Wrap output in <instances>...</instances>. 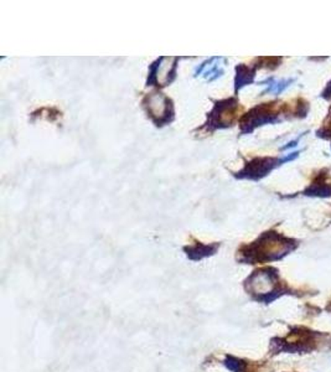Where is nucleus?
I'll list each match as a JSON object with an SVG mask.
<instances>
[{"mask_svg":"<svg viewBox=\"0 0 331 372\" xmlns=\"http://www.w3.org/2000/svg\"><path fill=\"white\" fill-rule=\"evenodd\" d=\"M296 242L277 232H266L258 241L248 247L247 256L250 261H273L285 256L288 252L294 250Z\"/></svg>","mask_w":331,"mask_h":372,"instance_id":"nucleus-1","label":"nucleus"},{"mask_svg":"<svg viewBox=\"0 0 331 372\" xmlns=\"http://www.w3.org/2000/svg\"><path fill=\"white\" fill-rule=\"evenodd\" d=\"M239 75H237V88L244 86V83H250L255 77V71L251 70L250 67L241 66L237 69Z\"/></svg>","mask_w":331,"mask_h":372,"instance_id":"nucleus-5","label":"nucleus"},{"mask_svg":"<svg viewBox=\"0 0 331 372\" xmlns=\"http://www.w3.org/2000/svg\"><path fill=\"white\" fill-rule=\"evenodd\" d=\"M321 96H323V97H324L325 99H331V82H329L328 87L324 90V92H323Z\"/></svg>","mask_w":331,"mask_h":372,"instance_id":"nucleus-7","label":"nucleus"},{"mask_svg":"<svg viewBox=\"0 0 331 372\" xmlns=\"http://www.w3.org/2000/svg\"><path fill=\"white\" fill-rule=\"evenodd\" d=\"M316 135L320 138H324V140H331V107L329 110V115L323 123V127L316 132Z\"/></svg>","mask_w":331,"mask_h":372,"instance_id":"nucleus-6","label":"nucleus"},{"mask_svg":"<svg viewBox=\"0 0 331 372\" xmlns=\"http://www.w3.org/2000/svg\"><path fill=\"white\" fill-rule=\"evenodd\" d=\"M275 274L271 271H260L250 278L251 291L256 294H267L273 291Z\"/></svg>","mask_w":331,"mask_h":372,"instance_id":"nucleus-3","label":"nucleus"},{"mask_svg":"<svg viewBox=\"0 0 331 372\" xmlns=\"http://www.w3.org/2000/svg\"><path fill=\"white\" fill-rule=\"evenodd\" d=\"M299 153H293L291 155H288L283 159H277V158H257L255 160H252L250 164H247V167L244 168V171L241 173L242 178H248V179H261L263 176L272 171L274 168H277L282 163L289 162L298 157Z\"/></svg>","mask_w":331,"mask_h":372,"instance_id":"nucleus-2","label":"nucleus"},{"mask_svg":"<svg viewBox=\"0 0 331 372\" xmlns=\"http://www.w3.org/2000/svg\"><path fill=\"white\" fill-rule=\"evenodd\" d=\"M307 196L315 198H330L331 184L325 180V175L320 174L315 180L303 192Z\"/></svg>","mask_w":331,"mask_h":372,"instance_id":"nucleus-4","label":"nucleus"}]
</instances>
